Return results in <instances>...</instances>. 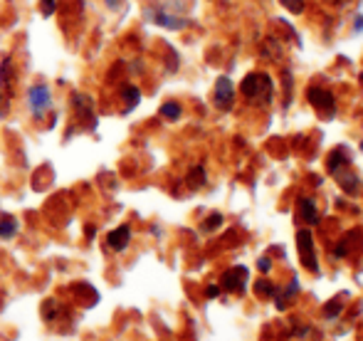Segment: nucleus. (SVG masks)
Wrapping results in <instances>:
<instances>
[{
	"mask_svg": "<svg viewBox=\"0 0 363 341\" xmlns=\"http://www.w3.org/2000/svg\"><path fill=\"white\" fill-rule=\"evenodd\" d=\"M129 242H131V228L129 225L116 228V230H111L109 235H106V245H109L114 252L126 250V247H129Z\"/></svg>",
	"mask_w": 363,
	"mask_h": 341,
	"instance_id": "9",
	"label": "nucleus"
},
{
	"mask_svg": "<svg viewBox=\"0 0 363 341\" xmlns=\"http://www.w3.org/2000/svg\"><path fill=\"white\" fill-rule=\"evenodd\" d=\"M104 3L109 5L111 10H119V8H121V3H124V0H104Z\"/></svg>",
	"mask_w": 363,
	"mask_h": 341,
	"instance_id": "22",
	"label": "nucleus"
},
{
	"mask_svg": "<svg viewBox=\"0 0 363 341\" xmlns=\"http://www.w3.org/2000/svg\"><path fill=\"white\" fill-rule=\"evenodd\" d=\"M28 104H30V111H33L35 119H43V116L50 111V106H52V94H50V86L35 84L33 89L28 91Z\"/></svg>",
	"mask_w": 363,
	"mask_h": 341,
	"instance_id": "2",
	"label": "nucleus"
},
{
	"mask_svg": "<svg viewBox=\"0 0 363 341\" xmlns=\"http://www.w3.org/2000/svg\"><path fill=\"white\" fill-rule=\"evenodd\" d=\"M306 99L314 104V109L319 111L321 116H334L336 114V104H334V96L329 94L326 89H319V86H311L306 91Z\"/></svg>",
	"mask_w": 363,
	"mask_h": 341,
	"instance_id": "3",
	"label": "nucleus"
},
{
	"mask_svg": "<svg viewBox=\"0 0 363 341\" xmlns=\"http://www.w3.org/2000/svg\"><path fill=\"white\" fill-rule=\"evenodd\" d=\"M282 5L294 15H299L301 10H304V0H282Z\"/></svg>",
	"mask_w": 363,
	"mask_h": 341,
	"instance_id": "16",
	"label": "nucleus"
},
{
	"mask_svg": "<svg viewBox=\"0 0 363 341\" xmlns=\"http://www.w3.org/2000/svg\"><path fill=\"white\" fill-rule=\"evenodd\" d=\"M161 114L166 116V119H178V116H181V106H178L176 101H168V104L161 106Z\"/></svg>",
	"mask_w": 363,
	"mask_h": 341,
	"instance_id": "15",
	"label": "nucleus"
},
{
	"mask_svg": "<svg viewBox=\"0 0 363 341\" xmlns=\"http://www.w3.org/2000/svg\"><path fill=\"white\" fill-rule=\"evenodd\" d=\"M15 235H18V220L13 216H0V237L10 240Z\"/></svg>",
	"mask_w": 363,
	"mask_h": 341,
	"instance_id": "11",
	"label": "nucleus"
},
{
	"mask_svg": "<svg viewBox=\"0 0 363 341\" xmlns=\"http://www.w3.org/2000/svg\"><path fill=\"white\" fill-rule=\"evenodd\" d=\"M299 213H301V218L309 223V225L319 223V213H316V206H314V201H311V198H301V201H299Z\"/></svg>",
	"mask_w": 363,
	"mask_h": 341,
	"instance_id": "10",
	"label": "nucleus"
},
{
	"mask_svg": "<svg viewBox=\"0 0 363 341\" xmlns=\"http://www.w3.org/2000/svg\"><path fill=\"white\" fill-rule=\"evenodd\" d=\"M257 292H259V294H277V289H274L272 284H267V282L262 279V282H257Z\"/></svg>",
	"mask_w": 363,
	"mask_h": 341,
	"instance_id": "19",
	"label": "nucleus"
},
{
	"mask_svg": "<svg viewBox=\"0 0 363 341\" xmlns=\"http://www.w3.org/2000/svg\"><path fill=\"white\" fill-rule=\"evenodd\" d=\"M218 294H220V287L211 284V287H208V297H218Z\"/></svg>",
	"mask_w": 363,
	"mask_h": 341,
	"instance_id": "23",
	"label": "nucleus"
},
{
	"mask_svg": "<svg viewBox=\"0 0 363 341\" xmlns=\"http://www.w3.org/2000/svg\"><path fill=\"white\" fill-rule=\"evenodd\" d=\"M40 10H43L45 18H50L55 13V0H40Z\"/></svg>",
	"mask_w": 363,
	"mask_h": 341,
	"instance_id": "18",
	"label": "nucleus"
},
{
	"mask_svg": "<svg viewBox=\"0 0 363 341\" xmlns=\"http://www.w3.org/2000/svg\"><path fill=\"white\" fill-rule=\"evenodd\" d=\"M203 183H206V171H203L201 166H198V169H193L191 176H188V186H191L193 191H196V188H201Z\"/></svg>",
	"mask_w": 363,
	"mask_h": 341,
	"instance_id": "14",
	"label": "nucleus"
},
{
	"mask_svg": "<svg viewBox=\"0 0 363 341\" xmlns=\"http://www.w3.org/2000/svg\"><path fill=\"white\" fill-rule=\"evenodd\" d=\"M233 96H235V89H233V82L228 77H220L218 84H216V106L218 109H230L233 106Z\"/></svg>",
	"mask_w": 363,
	"mask_h": 341,
	"instance_id": "8",
	"label": "nucleus"
},
{
	"mask_svg": "<svg viewBox=\"0 0 363 341\" xmlns=\"http://www.w3.org/2000/svg\"><path fill=\"white\" fill-rule=\"evenodd\" d=\"M245 282H247V269L245 267H233L230 272L223 274V289L225 292H242Z\"/></svg>",
	"mask_w": 363,
	"mask_h": 341,
	"instance_id": "5",
	"label": "nucleus"
},
{
	"mask_svg": "<svg viewBox=\"0 0 363 341\" xmlns=\"http://www.w3.org/2000/svg\"><path fill=\"white\" fill-rule=\"evenodd\" d=\"M0 86L5 91H10V86H13V62H10V57H5L3 65H0Z\"/></svg>",
	"mask_w": 363,
	"mask_h": 341,
	"instance_id": "12",
	"label": "nucleus"
},
{
	"mask_svg": "<svg viewBox=\"0 0 363 341\" xmlns=\"http://www.w3.org/2000/svg\"><path fill=\"white\" fill-rule=\"evenodd\" d=\"M220 223H223V216H218V213H216V216H211L206 223H203V230H216Z\"/></svg>",
	"mask_w": 363,
	"mask_h": 341,
	"instance_id": "17",
	"label": "nucleus"
},
{
	"mask_svg": "<svg viewBox=\"0 0 363 341\" xmlns=\"http://www.w3.org/2000/svg\"><path fill=\"white\" fill-rule=\"evenodd\" d=\"M341 312V307H339V302H331V304H326V317H336V314Z\"/></svg>",
	"mask_w": 363,
	"mask_h": 341,
	"instance_id": "20",
	"label": "nucleus"
},
{
	"mask_svg": "<svg viewBox=\"0 0 363 341\" xmlns=\"http://www.w3.org/2000/svg\"><path fill=\"white\" fill-rule=\"evenodd\" d=\"M242 94L247 96L250 101H255V104H264V101H269V96H272V79L262 72L247 74L242 82Z\"/></svg>",
	"mask_w": 363,
	"mask_h": 341,
	"instance_id": "1",
	"label": "nucleus"
},
{
	"mask_svg": "<svg viewBox=\"0 0 363 341\" xmlns=\"http://www.w3.org/2000/svg\"><path fill=\"white\" fill-rule=\"evenodd\" d=\"M124 101H126V109L124 111H131L141 101V91L136 89V86H126V89H124Z\"/></svg>",
	"mask_w": 363,
	"mask_h": 341,
	"instance_id": "13",
	"label": "nucleus"
},
{
	"mask_svg": "<svg viewBox=\"0 0 363 341\" xmlns=\"http://www.w3.org/2000/svg\"><path fill=\"white\" fill-rule=\"evenodd\" d=\"M257 267H259V269H262V272H267V269H269V267H272V262H269V259H267V257H259Z\"/></svg>",
	"mask_w": 363,
	"mask_h": 341,
	"instance_id": "21",
	"label": "nucleus"
},
{
	"mask_svg": "<svg viewBox=\"0 0 363 341\" xmlns=\"http://www.w3.org/2000/svg\"><path fill=\"white\" fill-rule=\"evenodd\" d=\"M296 242H299V255H301V262H304L306 267L311 269V272H316V269H319V264H316L314 240H311L309 230H299V235H296Z\"/></svg>",
	"mask_w": 363,
	"mask_h": 341,
	"instance_id": "4",
	"label": "nucleus"
},
{
	"mask_svg": "<svg viewBox=\"0 0 363 341\" xmlns=\"http://www.w3.org/2000/svg\"><path fill=\"white\" fill-rule=\"evenodd\" d=\"M72 101H74V109H77V116L86 121V129H94L96 126V116H94V109H91V99L86 94H72Z\"/></svg>",
	"mask_w": 363,
	"mask_h": 341,
	"instance_id": "6",
	"label": "nucleus"
},
{
	"mask_svg": "<svg viewBox=\"0 0 363 341\" xmlns=\"http://www.w3.org/2000/svg\"><path fill=\"white\" fill-rule=\"evenodd\" d=\"M148 15H151V18H153V23L163 25V28H168V30H183V28H186V20L178 18V15H171L166 8L148 10Z\"/></svg>",
	"mask_w": 363,
	"mask_h": 341,
	"instance_id": "7",
	"label": "nucleus"
}]
</instances>
